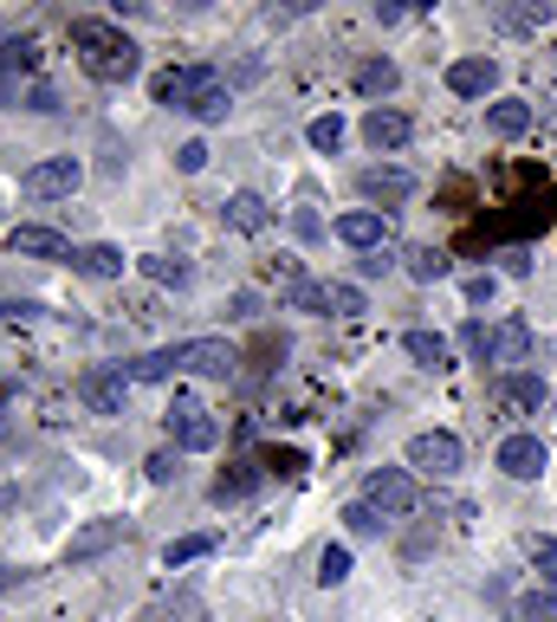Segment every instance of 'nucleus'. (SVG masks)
<instances>
[{"label":"nucleus","instance_id":"nucleus-3","mask_svg":"<svg viewBox=\"0 0 557 622\" xmlns=\"http://www.w3.org/2000/svg\"><path fill=\"white\" fill-rule=\"evenodd\" d=\"M169 357H176V376H233L240 369V351L227 337H182V344H169Z\"/></svg>","mask_w":557,"mask_h":622},{"label":"nucleus","instance_id":"nucleus-9","mask_svg":"<svg viewBox=\"0 0 557 622\" xmlns=\"http://www.w3.org/2000/svg\"><path fill=\"white\" fill-rule=\"evenodd\" d=\"M78 403L91 408V415H123L130 376H123V369H84V376H78Z\"/></svg>","mask_w":557,"mask_h":622},{"label":"nucleus","instance_id":"nucleus-18","mask_svg":"<svg viewBox=\"0 0 557 622\" xmlns=\"http://www.w3.org/2000/svg\"><path fill=\"white\" fill-rule=\"evenodd\" d=\"M531 357V325L525 318H506V325H493V364H506V376Z\"/></svg>","mask_w":557,"mask_h":622},{"label":"nucleus","instance_id":"nucleus-6","mask_svg":"<svg viewBox=\"0 0 557 622\" xmlns=\"http://www.w3.org/2000/svg\"><path fill=\"white\" fill-rule=\"evenodd\" d=\"M78 182H84V162H78V156H46V162H33V169L20 176V188H27L33 201H59V195H72Z\"/></svg>","mask_w":557,"mask_h":622},{"label":"nucleus","instance_id":"nucleus-38","mask_svg":"<svg viewBox=\"0 0 557 622\" xmlns=\"http://www.w3.org/2000/svg\"><path fill=\"white\" fill-rule=\"evenodd\" d=\"M493 293H499V279H493V273H474V279L460 286V298H467V305H493Z\"/></svg>","mask_w":557,"mask_h":622},{"label":"nucleus","instance_id":"nucleus-34","mask_svg":"<svg viewBox=\"0 0 557 622\" xmlns=\"http://www.w3.org/2000/svg\"><path fill=\"white\" fill-rule=\"evenodd\" d=\"M460 351H467L474 364H493V330H486L480 318H467V325H460Z\"/></svg>","mask_w":557,"mask_h":622},{"label":"nucleus","instance_id":"nucleus-40","mask_svg":"<svg viewBox=\"0 0 557 622\" xmlns=\"http://www.w3.org/2000/svg\"><path fill=\"white\" fill-rule=\"evenodd\" d=\"M176 169H182V176H201V169H208V144H182L176 149Z\"/></svg>","mask_w":557,"mask_h":622},{"label":"nucleus","instance_id":"nucleus-14","mask_svg":"<svg viewBox=\"0 0 557 622\" xmlns=\"http://www.w3.org/2000/svg\"><path fill=\"white\" fill-rule=\"evenodd\" d=\"M409 137H415L409 110H396V105H376V110H364V144H370V149H402Z\"/></svg>","mask_w":557,"mask_h":622},{"label":"nucleus","instance_id":"nucleus-15","mask_svg":"<svg viewBox=\"0 0 557 622\" xmlns=\"http://www.w3.org/2000/svg\"><path fill=\"white\" fill-rule=\"evenodd\" d=\"M111 545H123V525H117V519H91L84 532H72V545H66V564H91V557H105Z\"/></svg>","mask_w":557,"mask_h":622},{"label":"nucleus","instance_id":"nucleus-19","mask_svg":"<svg viewBox=\"0 0 557 622\" xmlns=\"http://www.w3.org/2000/svg\"><path fill=\"white\" fill-rule=\"evenodd\" d=\"M402 351H409L421 369H435V376L454 369V344H447L441 330H402Z\"/></svg>","mask_w":557,"mask_h":622},{"label":"nucleus","instance_id":"nucleus-1","mask_svg":"<svg viewBox=\"0 0 557 622\" xmlns=\"http://www.w3.org/2000/svg\"><path fill=\"white\" fill-rule=\"evenodd\" d=\"M72 52L98 85H130L143 72V46L111 20H72Z\"/></svg>","mask_w":557,"mask_h":622},{"label":"nucleus","instance_id":"nucleus-45","mask_svg":"<svg viewBox=\"0 0 557 622\" xmlns=\"http://www.w3.org/2000/svg\"><path fill=\"white\" fill-rule=\"evenodd\" d=\"M20 506V486H0V513H13Z\"/></svg>","mask_w":557,"mask_h":622},{"label":"nucleus","instance_id":"nucleus-13","mask_svg":"<svg viewBox=\"0 0 557 622\" xmlns=\"http://www.w3.org/2000/svg\"><path fill=\"white\" fill-rule=\"evenodd\" d=\"M7 254H13V259H66V266H72V247H66V234H59V227H33V220L7 234Z\"/></svg>","mask_w":557,"mask_h":622},{"label":"nucleus","instance_id":"nucleus-17","mask_svg":"<svg viewBox=\"0 0 557 622\" xmlns=\"http://www.w3.org/2000/svg\"><path fill=\"white\" fill-rule=\"evenodd\" d=\"M123 247H111V240H91V247H72V273H84V279H123Z\"/></svg>","mask_w":557,"mask_h":622},{"label":"nucleus","instance_id":"nucleus-20","mask_svg":"<svg viewBox=\"0 0 557 622\" xmlns=\"http://www.w3.org/2000/svg\"><path fill=\"white\" fill-rule=\"evenodd\" d=\"M357 188H364L370 201H409V195H415V176H409V169H382V162H376V169H364V176H357Z\"/></svg>","mask_w":557,"mask_h":622},{"label":"nucleus","instance_id":"nucleus-25","mask_svg":"<svg viewBox=\"0 0 557 622\" xmlns=\"http://www.w3.org/2000/svg\"><path fill=\"white\" fill-rule=\"evenodd\" d=\"M551 20V0H525V7H499V27L506 33H538Z\"/></svg>","mask_w":557,"mask_h":622},{"label":"nucleus","instance_id":"nucleus-23","mask_svg":"<svg viewBox=\"0 0 557 622\" xmlns=\"http://www.w3.org/2000/svg\"><path fill=\"white\" fill-rule=\"evenodd\" d=\"M396 59H364V66H357V91H364V98H389V91H396Z\"/></svg>","mask_w":557,"mask_h":622},{"label":"nucleus","instance_id":"nucleus-27","mask_svg":"<svg viewBox=\"0 0 557 622\" xmlns=\"http://www.w3.org/2000/svg\"><path fill=\"white\" fill-rule=\"evenodd\" d=\"M137 266H143L149 286H188V279H195L188 259H169V254H149V259H137Z\"/></svg>","mask_w":557,"mask_h":622},{"label":"nucleus","instance_id":"nucleus-43","mask_svg":"<svg viewBox=\"0 0 557 622\" xmlns=\"http://www.w3.org/2000/svg\"><path fill=\"white\" fill-rule=\"evenodd\" d=\"M20 98H27V91H20V78L0 72V105H20Z\"/></svg>","mask_w":557,"mask_h":622},{"label":"nucleus","instance_id":"nucleus-2","mask_svg":"<svg viewBox=\"0 0 557 622\" xmlns=\"http://www.w3.org/2000/svg\"><path fill=\"white\" fill-rule=\"evenodd\" d=\"M156 105L188 110L195 124H221L233 110V91L215 66H169V72H156Z\"/></svg>","mask_w":557,"mask_h":622},{"label":"nucleus","instance_id":"nucleus-8","mask_svg":"<svg viewBox=\"0 0 557 622\" xmlns=\"http://www.w3.org/2000/svg\"><path fill=\"white\" fill-rule=\"evenodd\" d=\"M545 376H531V369H513V376H499V389H493V408L506 415V422H519V415H538L545 408Z\"/></svg>","mask_w":557,"mask_h":622},{"label":"nucleus","instance_id":"nucleus-24","mask_svg":"<svg viewBox=\"0 0 557 622\" xmlns=\"http://www.w3.org/2000/svg\"><path fill=\"white\" fill-rule=\"evenodd\" d=\"M130 383H169L176 376V357L169 351H143V357H130V364H117Z\"/></svg>","mask_w":557,"mask_h":622},{"label":"nucleus","instance_id":"nucleus-32","mask_svg":"<svg viewBox=\"0 0 557 622\" xmlns=\"http://www.w3.org/2000/svg\"><path fill=\"white\" fill-rule=\"evenodd\" d=\"M253 486H260V474H253V467H233V474L215 480V506H227V500H247Z\"/></svg>","mask_w":557,"mask_h":622},{"label":"nucleus","instance_id":"nucleus-46","mask_svg":"<svg viewBox=\"0 0 557 622\" xmlns=\"http://www.w3.org/2000/svg\"><path fill=\"white\" fill-rule=\"evenodd\" d=\"M13 584H20V571H7V564H0V596H7Z\"/></svg>","mask_w":557,"mask_h":622},{"label":"nucleus","instance_id":"nucleus-11","mask_svg":"<svg viewBox=\"0 0 557 622\" xmlns=\"http://www.w3.org/2000/svg\"><path fill=\"white\" fill-rule=\"evenodd\" d=\"M447 91H454V98H493V91H499V59H480V52H474V59H454V66H447Z\"/></svg>","mask_w":557,"mask_h":622},{"label":"nucleus","instance_id":"nucleus-10","mask_svg":"<svg viewBox=\"0 0 557 622\" xmlns=\"http://www.w3.org/2000/svg\"><path fill=\"white\" fill-rule=\"evenodd\" d=\"M493 461H499V474L506 480H538L545 467H551V447H545L538 435H506Z\"/></svg>","mask_w":557,"mask_h":622},{"label":"nucleus","instance_id":"nucleus-39","mask_svg":"<svg viewBox=\"0 0 557 622\" xmlns=\"http://www.w3.org/2000/svg\"><path fill=\"white\" fill-rule=\"evenodd\" d=\"M143 474L156 480V486H169V480H176V454H169V447H156V454L143 461Z\"/></svg>","mask_w":557,"mask_h":622},{"label":"nucleus","instance_id":"nucleus-44","mask_svg":"<svg viewBox=\"0 0 557 622\" xmlns=\"http://www.w3.org/2000/svg\"><path fill=\"white\" fill-rule=\"evenodd\" d=\"M292 227H298V234H305V240H318V234H325V227H318V215H305V208H298V215H292Z\"/></svg>","mask_w":557,"mask_h":622},{"label":"nucleus","instance_id":"nucleus-28","mask_svg":"<svg viewBox=\"0 0 557 622\" xmlns=\"http://www.w3.org/2000/svg\"><path fill=\"white\" fill-rule=\"evenodd\" d=\"M325 298H331V318H357V312H370L364 286H350V279H331V286H325Z\"/></svg>","mask_w":557,"mask_h":622},{"label":"nucleus","instance_id":"nucleus-35","mask_svg":"<svg viewBox=\"0 0 557 622\" xmlns=\"http://www.w3.org/2000/svg\"><path fill=\"white\" fill-rule=\"evenodd\" d=\"M305 137H311V149H325V156H331L337 144H344V117H311V130H305Z\"/></svg>","mask_w":557,"mask_h":622},{"label":"nucleus","instance_id":"nucleus-36","mask_svg":"<svg viewBox=\"0 0 557 622\" xmlns=\"http://www.w3.org/2000/svg\"><path fill=\"white\" fill-rule=\"evenodd\" d=\"M519 622H557V590H531L525 610H519Z\"/></svg>","mask_w":557,"mask_h":622},{"label":"nucleus","instance_id":"nucleus-37","mask_svg":"<svg viewBox=\"0 0 557 622\" xmlns=\"http://www.w3.org/2000/svg\"><path fill=\"white\" fill-rule=\"evenodd\" d=\"M531 564H538L545 590H557V539H531Z\"/></svg>","mask_w":557,"mask_h":622},{"label":"nucleus","instance_id":"nucleus-16","mask_svg":"<svg viewBox=\"0 0 557 622\" xmlns=\"http://www.w3.org/2000/svg\"><path fill=\"white\" fill-rule=\"evenodd\" d=\"M221 215H227V227H233V234H266V227H272V208H266V195H253V188L227 195Z\"/></svg>","mask_w":557,"mask_h":622},{"label":"nucleus","instance_id":"nucleus-30","mask_svg":"<svg viewBox=\"0 0 557 622\" xmlns=\"http://www.w3.org/2000/svg\"><path fill=\"white\" fill-rule=\"evenodd\" d=\"M344 577H350V545H325V551H318V584L337 590Z\"/></svg>","mask_w":557,"mask_h":622},{"label":"nucleus","instance_id":"nucleus-21","mask_svg":"<svg viewBox=\"0 0 557 622\" xmlns=\"http://www.w3.org/2000/svg\"><path fill=\"white\" fill-rule=\"evenodd\" d=\"M486 130L506 137V144L525 137V130H531V105H525V98H493V105H486Z\"/></svg>","mask_w":557,"mask_h":622},{"label":"nucleus","instance_id":"nucleus-41","mask_svg":"<svg viewBox=\"0 0 557 622\" xmlns=\"http://www.w3.org/2000/svg\"><path fill=\"white\" fill-rule=\"evenodd\" d=\"M20 105H27V110H39V117H52V110H59V91H52V85H33V91H27Z\"/></svg>","mask_w":557,"mask_h":622},{"label":"nucleus","instance_id":"nucleus-42","mask_svg":"<svg viewBox=\"0 0 557 622\" xmlns=\"http://www.w3.org/2000/svg\"><path fill=\"white\" fill-rule=\"evenodd\" d=\"M389 266H396L389 254H364V259H357V273H364V279H376V273H389Z\"/></svg>","mask_w":557,"mask_h":622},{"label":"nucleus","instance_id":"nucleus-22","mask_svg":"<svg viewBox=\"0 0 557 622\" xmlns=\"http://www.w3.org/2000/svg\"><path fill=\"white\" fill-rule=\"evenodd\" d=\"M215 532H188V539H176V545L162 551V571H182V564H195V557H215Z\"/></svg>","mask_w":557,"mask_h":622},{"label":"nucleus","instance_id":"nucleus-26","mask_svg":"<svg viewBox=\"0 0 557 622\" xmlns=\"http://www.w3.org/2000/svg\"><path fill=\"white\" fill-rule=\"evenodd\" d=\"M402 266H409V279H421V286H435V279H447V273H454V259H447L441 247H415Z\"/></svg>","mask_w":557,"mask_h":622},{"label":"nucleus","instance_id":"nucleus-4","mask_svg":"<svg viewBox=\"0 0 557 622\" xmlns=\"http://www.w3.org/2000/svg\"><path fill=\"white\" fill-rule=\"evenodd\" d=\"M402 461L428 480H454L460 461H467V447H460V435H447V428H428V435H415L409 447H402Z\"/></svg>","mask_w":557,"mask_h":622},{"label":"nucleus","instance_id":"nucleus-7","mask_svg":"<svg viewBox=\"0 0 557 622\" xmlns=\"http://www.w3.org/2000/svg\"><path fill=\"white\" fill-rule=\"evenodd\" d=\"M364 500H370L382 519H402V513H415L421 493H415V480L402 474V467H376V474L364 480Z\"/></svg>","mask_w":557,"mask_h":622},{"label":"nucleus","instance_id":"nucleus-29","mask_svg":"<svg viewBox=\"0 0 557 622\" xmlns=\"http://www.w3.org/2000/svg\"><path fill=\"white\" fill-rule=\"evenodd\" d=\"M0 72H39V39H7L0 46Z\"/></svg>","mask_w":557,"mask_h":622},{"label":"nucleus","instance_id":"nucleus-33","mask_svg":"<svg viewBox=\"0 0 557 622\" xmlns=\"http://www.w3.org/2000/svg\"><path fill=\"white\" fill-rule=\"evenodd\" d=\"M344 525H350V539H382V513H376L370 500L344 506Z\"/></svg>","mask_w":557,"mask_h":622},{"label":"nucleus","instance_id":"nucleus-12","mask_svg":"<svg viewBox=\"0 0 557 622\" xmlns=\"http://www.w3.org/2000/svg\"><path fill=\"white\" fill-rule=\"evenodd\" d=\"M337 240L357 247V254H382L389 247V220L376 208H350V215H337Z\"/></svg>","mask_w":557,"mask_h":622},{"label":"nucleus","instance_id":"nucleus-5","mask_svg":"<svg viewBox=\"0 0 557 622\" xmlns=\"http://www.w3.org/2000/svg\"><path fill=\"white\" fill-rule=\"evenodd\" d=\"M162 422H169V441H176V454H208V447L221 441V422H215V415H208L201 403H176L169 415H162Z\"/></svg>","mask_w":557,"mask_h":622},{"label":"nucleus","instance_id":"nucleus-31","mask_svg":"<svg viewBox=\"0 0 557 622\" xmlns=\"http://www.w3.org/2000/svg\"><path fill=\"white\" fill-rule=\"evenodd\" d=\"M286 305H292V312H311V318H325V312H331V298H325V286H311V279H298V286H286Z\"/></svg>","mask_w":557,"mask_h":622}]
</instances>
